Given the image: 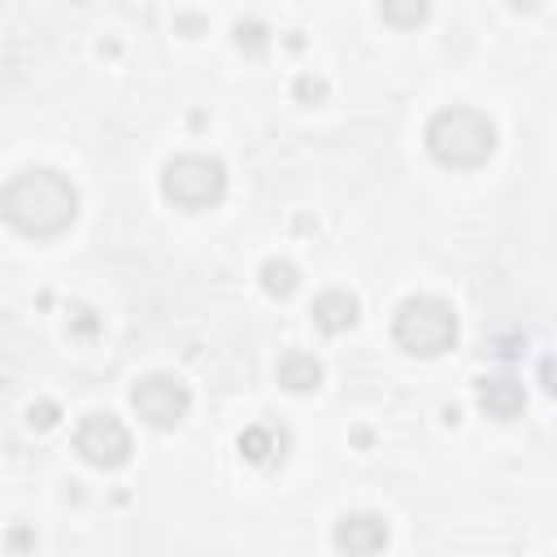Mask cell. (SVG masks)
<instances>
[{
	"label": "cell",
	"instance_id": "1",
	"mask_svg": "<svg viewBox=\"0 0 557 557\" xmlns=\"http://www.w3.org/2000/svg\"><path fill=\"white\" fill-rule=\"evenodd\" d=\"M0 209L9 218L13 231L30 235V239H52L61 231L74 226L78 218V191L65 174L57 170H22L4 183Z\"/></svg>",
	"mask_w": 557,
	"mask_h": 557
},
{
	"label": "cell",
	"instance_id": "2",
	"mask_svg": "<svg viewBox=\"0 0 557 557\" xmlns=\"http://www.w3.org/2000/svg\"><path fill=\"white\" fill-rule=\"evenodd\" d=\"M426 152L448 170H474L496 152V126L487 113L453 104L426 122Z\"/></svg>",
	"mask_w": 557,
	"mask_h": 557
},
{
	"label": "cell",
	"instance_id": "3",
	"mask_svg": "<svg viewBox=\"0 0 557 557\" xmlns=\"http://www.w3.org/2000/svg\"><path fill=\"white\" fill-rule=\"evenodd\" d=\"M392 339L409 357H440L457 339V313L440 296H409L392 313Z\"/></svg>",
	"mask_w": 557,
	"mask_h": 557
},
{
	"label": "cell",
	"instance_id": "4",
	"mask_svg": "<svg viewBox=\"0 0 557 557\" xmlns=\"http://www.w3.org/2000/svg\"><path fill=\"white\" fill-rule=\"evenodd\" d=\"M222 191H226V170L218 157L183 152L161 170V196L174 209H209L222 200Z\"/></svg>",
	"mask_w": 557,
	"mask_h": 557
},
{
	"label": "cell",
	"instance_id": "5",
	"mask_svg": "<svg viewBox=\"0 0 557 557\" xmlns=\"http://www.w3.org/2000/svg\"><path fill=\"white\" fill-rule=\"evenodd\" d=\"M131 405H135V413H139L148 426L170 431V426H178V422L187 418L191 396H187V387H183L178 379H170V374H148V379H139V383L131 387Z\"/></svg>",
	"mask_w": 557,
	"mask_h": 557
},
{
	"label": "cell",
	"instance_id": "6",
	"mask_svg": "<svg viewBox=\"0 0 557 557\" xmlns=\"http://www.w3.org/2000/svg\"><path fill=\"white\" fill-rule=\"evenodd\" d=\"M74 453L87 466L113 470V466H122L131 457V435L113 413H87L78 422V431H74Z\"/></svg>",
	"mask_w": 557,
	"mask_h": 557
},
{
	"label": "cell",
	"instance_id": "7",
	"mask_svg": "<svg viewBox=\"0 0 557 557\" xmlns=\"http://www.w3.org/2000/svg\"><path fill=\"white\" fill-rule=\"evenodd\" d=\"M387 544V522L374 513H344L335 522V548L339 553H379Z\"/></svg>",
	"mask_w": 557,
	"mask_h": 557
},
{
	"label": "cell",
	"instance_id": "8",
	"mask_svg": "<svg viewBox=\"0 0 557 557\" xmlns=\"http://www.w3.org/2000/svg\"><path fill=\"white\" fill-rule=\"evenodd\" d=\"M479 409L487 418H496V422H509V418H518L527 409V392L513 379H483L479 383Z\"/></svg>",
	"mask_w": 557,
	"mask_h": 557
},
{
	"label": "cell",
	"instance_id": "9",
	"mask_svg": "<svg viewBox=\"0 0 557 557\" xmlns=\"http://www.w3.org/2000/svg\"><path fill=\"white\" fill-rule=\"evenodd\" d=\"M309 313H313V322H318L326 335H339V331H348V326L357 322V296L331 287V292H322V296L313 300Z\"/></svg>",
	"mask_w": 557,
	"mask_h": 557
},
{
	"label": "cell",
	"instance_id": "10",
	"mask_svg": "<svg viewBox=\"0 0 557 557\" xmlns=\"http://www.w3.org/2000/svg\"><path fill=\"white\" fill-rule=\"evenodd\" d=\"M274 374H278V383L287 392H313L322 383V366H318L313 352H283Z\"/></svg>",
	"mask_w": 557,
	"mask_h": 557
},
{
	"label": "cell",
	"instance_id": "11",
	"mask_svg": "<svg viewBox=\"0 0 557 557\" xmlns=\"http://www.w3.org/2000/svg\"><path fill=\"white\" fill-rule=\"evenodd\" d=\"M426 13H431V0H379V17H383L387 26H396V30L422 26Z\"/></svg>",
	"mask_w": 557,
	"mask_h": 557
},
{
	"label": "cell",
	"instance_id": "12",
	"mask_svg": "<svg viewBox=\"0 0 557 557\" xmlns=\"http://www.w3.org/2000/svg\"><path fill=\"white\" fill-rule=\"evenodd\" d=\"M296 283H300V274H296V265H292V261L270 257V261L261 265V287H265L270 296H292V292H296Z\"/></svg>",
	"mask_w": 557,
	"mask_h": 557
},
{
	"label": "cell",
	"instance_id": "13",
	"mask_svg": "<svg viewBox=\"0 0 557 557\" xmlns=\"http://www.w3.org/2000/svg\"><path fill=\"white\" fill-rule=\"evenodd\" d=\"M239 453H244L248 461H265V457L274 453V440H270V431H265V426H248V431L239 435Z\"/></svg>",
	"mask_w": 557,
	"mask_h": 557
},
{
	"label": "cell",
	"instance_id": "14",
	"mask_svg": "<svg viewBox=\"0 0 557 557\" xmlns=\"http://www.w3.org/2000/svg\"><path fill=\"white\" fill-rule=\"evenodd\" d=\"M322 96H326V83H322V78H313V74H300V78H296V100L318 104Z\"/></svg>",
	"mask_w": 557,
	"mask_h": 557
},
{
	"label": "cell",
	"instance_id": "15",
	"mask_svg": "<svg viewBox=\"0 0 557 557\" xmlns=\"http://www.w3.org/2000/svg\"><path fill=\"white\" fill-rule=\"evenodd\" d=\"M52 422H57V405L52 400L30 405V426H52Z\"/></svg>",
	"mask_w": 557,
	"mask_h": 557
},
{
	"label": "cell",
	"instance_id": "16",
	"mask_svg": "<svg viewBox=\"0 0 557 557\" xmlns=\"http://www.w3.org/2000/svg\"><path fill=\"white\" fill-rule=\"evenodd\" d=\"M540 383H544V392H548V396H557V352L540 361Z\"/></svg>",
	"mask_w": 557,
	"mask_h": 557
},
{
	"label": "cell",
	"instance_id": "17",
	"mask_svg": "<svg viewBox=\"0 0 557 557\" xmlns=\"http://www.w3.org/2000/svg\"><path fill=\"white\" fill-rule=\"evenodd\" d=\"M235 35H239V44H244V39H248V44H252V48H261V44H265V30H261V26H257V22H248V26H244V22H239V26H235Z\"/></svg>",
	"mask_w": 557,
	"mask_h": 557
},
{
	"label": "cell",
	"instance_id": "18",
	"mask_svg": "<svg viewBox=\"0 0 557 557\" xmlns=\"http://www.w3.org/2000/svg\"><path fill=\"white\" fill-rule=\"evenodd\" d=\"M74 331H96V318H91V309H74Z\"/></svg>",
	"mask_w": 557,
	"mask_h": 557
},
{
	"label": "cell",
	"instance_id": "19",
	"mask_svg": "<svg viewBox=\"0 0 557 557\" xmlns=\"http://www.w3.org/2000/svg\"><path fill=\"white\" fill-rule=\"evenodd\" d=\"M509 4H513V9H535L540 0H509Z\"/></svg>",
	"mask_w": 557,
	"mask_h": 557
}]
</instances>
